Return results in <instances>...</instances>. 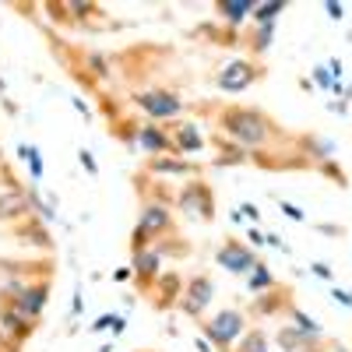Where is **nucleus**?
Segmentation results:
<instances>
[{
	"mask_svg": "<svg viewBox=\"0 0 352 352\" xmlns=\"http://www.w3.org/2000/svg\"><path fill=\"white\" fill-rule=\"evenodd\" d=\"M215 261H219V268H226V272H232V275H250V272L257 268V254H254L250 247L236 243V240L222 243L219 254H215Z\"/></svg>",
	"mask_w": 352,
	"mask_h": 352,
	"instance_id": "6e6552de",
	"label": "nucleus"
},
{
	"mask_svg": "<svg viewBox=\"0 0 352 352\" xmlns=\"http://www.w3.org/2000/svg\"><path fill=\"white\" fill-rule=\"evenodd\" d=\"M215 11H219V18L226 25H232V32H236V28L247 21V14H254V4L250 0H219Z\"/></svg>",
	"mask_w": 352,
	"mask_h": 352,
	"instance_id": "6ab92c4d",
	"label": "nucleus"
},
{
	"mask_svg": "<svg viewBox=\"0 0 352 352\" xmlns=\"http://www.w3.org/2000/svg\"><path fill=\"white\" fill-rule=\"evenodd\" d=\"M307 352H320V349H307Z\"/></svg>",
	"mask_w": 352,
	"mask_h": 352,
	"instance_id": "58836bf2",
	"label": "nucleus"
},
{
	"mask_svg": "<svg viewBox=\"0 0 352 352\" xmlns=\"http://www.w3.org/2000/svg\"><path fill=\"white\" fill-rule=\"evenodd\" d=\"M169 229H173V212H169V204L148 201V204L141 208V215H138L134 232H131V254H134V250H144V247H152L159 236H166Z\"/></svg>",
	"mask_w": 352,
	"mask_h": 352,
	"instance_id": "f03ea898",
	"label": "nucleus"
},
{
	"mask_svg": "<svg viewBox=\"0 0 352 352\" xmlns=\"http://www.w3.org/2000/svg\"><path fill=\"white\" fill-rule=\"evenodd\" d=\"M21 155L28 159V169H32L36 180H43V159H39V152H36V148H28V144H21Z\"/></svg>",
	"mask_w": 352,
	"mask_h": 352,
	"instance_id": "bb28decb",
	"label": "nucleus"
},
{
	"mask_svg": "<svg viewBox=\"0 0 352 352\" xmlns=\"http://www.w3.org/2000/svg\"><path fill=\"white\" fill-rule=\"evenodd\" d=\"M78 155H81V166H85V169H88V173H92V176H96V173H99V162H96V159H92V152H85V148H81V152H78Z\"/></svg>",
	"mask_w": 352,
	"mask_h": 352,
	"instance_id": "7c9ffc66",
	"label": "nucleus"
},
{
	"mask_svg": "<svg viewBox=\"0 0 352 352\" xmlns=\"http://www.w3.org/2000/svg\"><path fill=\"white\" fill-rule=\"evenodd\" d=\"M131 102L148 116V120H176L187 102L180 99V92H169V88H141L131 96Z\"/></svg>",
	"mask_w": 352,
	"mask_h": 352,
	"instance_id": "20e7f679",
	"label": "nucleus"
},
{
	"mask_svg": "<svg viewBox=\"0 0 352 352\" xmlns=\"http://www.w3.org/2000/svg\"><path fill=\"white\" fill-rule=\"evenodd\" d=\"M285 11V0H264V4H254V21L257 25H275V18Z\"/></svg>",
	"mask_w": 352,
	"mask_h": 352,
	"instance_id": "5701e85b",
	"label": "nucleus"
},
{
	"mask_svg": "<svg viewBox=\"0 0 352 352\" xmlns=\"http://www.w3.org/2000/svg\"><path fill=\"white\" fill-rule=\"evenodd\" d=\"M275 342H278V345H282L285 352H307V349H320V338H317V335H307V331L292 328V324L278 328Z\"/></svg>",
	"mask_w": 352,
	"mask_h": 352,
	"instance_id": "a211bd4d",
	"label": "nucleus"
},
{
	"mask_svg": "<svg viewBox=\"0 0 352 352\" xmlns=\"http://www.w3.org/2000/svg\"><path fill=\"white\" fill-rule=\"evenodd\" d=\"M88 67L96 71V78H109V71H106V60H102L99 53H92V56H88Z\"/></svg>",
	"mask_w": 352,
	"mask_h": 352,
	"instance_id": "cd10ccee",
	"label": "nucleus"
},
{
	"mask_svg": "<svg viewBox=\"0 0 352 352\" xmlns=\"http://www.w3.org/2000/svg\"><path fill=\"white\" fill-rule=\"evenodd\" d=\"M317 173H324V176H331V180L345 184V176H342V173L335 169V162H331V159H328V162H320V166H317Z\"/></svg>",
	"mask_w": 352,
	"mask_h": 352,
	"instance_id": "c85d7f7f",
	"label": "nucleus"
},
{
	"mask_svg": "<svg viewBox=\"0 0 352 352\" xmlns=\"http://www.w3.org/2000/svg\"><path fill=\"white\" fill-rule=\"evenodd\" d=\"M74 109H78V113H81V116H92V109H88V106H85V102H81V99H74Z\"/></svg>",
	"mask_w": 352,
	"mask_h": 352,
	"instance_id": "4c0bfd02",
	"label": "nucleus"
},
{
	"mask_svg": "<svg viewBox=\"0 0 352 352\" xmlns=\"http://www.w3.org/2000/svg\"><path fill=\"white\" fill-rule=\"evenodd\" d=\"M169 138H173L176 155H194V152H201V148H204V134H201V131H197V124H190V120L173 124V127H169Z\"/></svg>",
	"mask_w": 352,
	"mask_h": 352,
	"instance_id": "2eb2a0df",
	"label": "nucleus"
},
{
	"mask_svg": "<svg viewBox=\"0 0 352 352\" xmlns=\"http://www.w3.org/2000/svg\"><path fill=\"white\" fill-rule=\"evenodd\" d=\"M176 208H180L187 219H201V222H212L215 219V194L204 180H190L176 190Z\"/></svg>",
	"mask_w": 352,
	"mask_h": 352,
	"instance_id": "39448f33",
	"label": "nucleus"
},
{
	"mask_svg": "<svg viewBox=\"0 0 352 352\" xmlns=\"http://www.w3.org/2000/svg\"><path fill=\"white\" fill-rule=\"evenodd\" d=\"M212 292H215V285H212L208 275L187 278L184 282V292H180V310L187 317H204V310H208V303H212Z\"/></svg>",
	"mask_w": 352,
	"mask_h": 352,
	"instance_id": "423d86ee",
	"label": "nucleus"
},
{
	"mask_svg": "<svg viewBox=\"0 0 352 352\" xmlns=\"http://www.w3.org/2000/svg\"><path fill=\"white\" fill-rule=\"evenodd\" d=\"M314 81H317L320 88H331V74H328V67H317V71H314Z\"/></svg>",
	"mask_w": 352,
	"mask_h": 352,
	"instance_id": "2f4dec72",
	"label": "nucleus"
},
{
	"mask_svg": "<svg viewBox=\"0 0 352 352\" xmlns=\"http://www.w3.org/2000/svg\"><path fill=\"white\" fill-rule=\"evenodd\" d=\"M272 32H275V25H257V32H254V39H250L254 53H264V50L272 46Z\"/></svg>",
	"mask_w": 352,
	"mask_h": 352,
	"instance_id": "a878e982",
	"label": "nucleus"
},
{
	"mask_svg": "<svg viewBox=\"0 0 352 352\" xmlns=\"http://www.w3.org/2000/svg\"><path fill=\"white\" fill-rule=\"evenodd\" d=\"M261 74H264V71H261L254 60H229V64L219 71L215 85L222 88V92H247V88H250Z\"/></svg>",
	"mask_w": 352,
	"mask_h": 352,
	"instance_id": "0eeeda50",
	"label": "nucleus"
},
{
	"mask_svg": "<svg viewBox=\"0 0 352 352\" xmlns=\"http://www.w3.org/2000/svg\"><path fill=\"white\" fill-rule=\"evenodd\" d=\"M289 320H292V328H300V331H307V335H317V338H324V331H320V324L310 317V314H303L296 303H289Z\"/></svg>",
	"mask_w": 352,
	"mask_h": 352,
	"instance_id": "4be33fe9",
	"label": "nucleus"
},
{
	"mask_svg": "<svg viewBox=\"0 0 352 352\" xmlns=\"http://www.w3.org/2000/svg\"><path fill=\"white\" fill-rule=\"evenodd\" d=\"M134 141H138L148 155H176L173 138H169V127H162V124H138V127H134Z\"/></svg>",
	"mask_w": 352,
	"mask_h": 352,
	"instance_id": "1a4fd4ad",
	"label": "nucleus"
},
{
	"mask_svg": "<svg viewBox=\"0 0 352 352\" xmlns=\"http://www.w3.org/2000/svg\"><path fill=\"white\" fill-rule=\"evenodd\" d=\"M106 328H113V335H124L127 320H124V317H116V314H106V317H99L96 324H92V331H106Z\"/></svg>",
	"mask_w": 352,
	"mask_h": 352,
	"instance_id": "393cba45",
	"label": "nucleus"
},
{
	"mask_svg": "<svg viewBox=\"0 0 352 352\" xmlns=\"http://www.w3.org/2000/svg\"><path fill=\"white\" fill-rule=\"evenodd\" d=\"M18 232H28V240L25 243H39V247H50V236H46V229L32 222V215L25 219V226H18Z\"/></svg>",
	"mask_w": 352,
	"mask_h": 352,
	"instance_id": "b1692460",
	"label": "nucleus"
},
{
	"mask_svg": "<svg viewBox=\"0 0 352 352\" xmlns=\"http://www.w3.org/2000/svg\"><path fill=\"white\" fill-rule=\"evenodd\" d=\"M144 173H152V176H197L201 166L184 159V155H148Z\"/></svg>",
	"mask_w": 352,
	"mask_h": 352,
	"instance_id": "ddd939ff",
	"label": "nucleus"
},
{
	"mask_svg": "<svg viewBox=\"0 0 352 352\" xmlns=\"http://www.w3.org/2000/svg\"><path fill=\"white\" fill-rule=\"evenodd\" d=\"M289 296H285V289L278 285V289H272V292H261V296L250 303V314L254 317H275V314H282V310H289Z\"/></svg>",
	"mask_w": 352,
	"mask_h": 352,
	"instance_id": "f3484780",
	"label": "nucleus"
},
{
	"mask_svg": "<svg viewBox=\"0 0 352 352\" xmlns=\"http://www.w3.org/2000/svg\"><path fill=\"white\" fill-rule=\"evenodd\" d=\"M240 212H243V215H247L250 222H257V219H261V212H257V204H250V201H247V204H240Z\"/></svg>",
	"mask_w": 352,
	"mask_h": 352,
	"instance_id": "f704fd0d",
	"label": "nucleus"
},
{
	"mask_svg": "<svg viewBox=\"0 0 352 352\" xmlns=\"http://www.w3.org/2000/svg\"><path fill=\"white\" fill-rule=\"evenodd\" d=\"M201 331H204V338H208L219 352H229L232 345H236L240 338H243V331H247V317H243V310H219L215 317H208L201 324Z\"/></svg>",
	"mask_w": 352,
	"mask_h": 352,
	"instance_id": "7ed1b4c3",
	"label": "nucleus"
},
{
	"mask_svg": "<svg viewBox=\"0 0 352 352\" xmlns=\"http://www.w3.org/2000/svg\"><path fill=\"white\" fill-rule=\"evenodd\" d=\"M314 275L317 278H331V268H328V264H314Z\"/></svg>",
	"mask_w": 352,
	"mask_h": 352,
	"instance_id": "c9c22d12",
	"label": "nucleus"
},
{
	"mask_svg": "<svg viewBox=\"0 0 352 352\" xmlns=\"http://www.w3.org/2000/svg\"><path fill=\"white\" fill-rule=\"evenodd\" d=\"M331 296H335V303H342V307H352V292H345V289H335Z\"/></svg>",
	"mask_w": 352,
	"mask_h": 352,
	"instance_id": "72a5a7b5",
	"label": "nucleus"
},
{
	"mask_svg": "<svg viewBox=\"0 0 352 352\" xmlns=\"http://www.w3.org/2000/svg\"><path fill=\"white\" fill-rule=\"evenodd\" d=\"M0 320H4V328L14 335V338H28L36 328H39V317H32L25 307H18L14 300L4 296V303H0Z\"/></svg>",
	"mask_w": 352,
	"mask_h": 352,
	"instance_id": "9d476101",
	"label": "nucleus"
},
{
	"mask_svg": "<svg viewBox=\"0 0 352 352\" xmlns=\"http://www.w3.org/2000/svg\"><path fill=\"white\" fill-rule=\"evenodd\" d=\"M4 296L14 300L18 307H25L32 317H43L46 300H50V285H46V282H39V285H8Z\"/></svg>",
	"mask_w": 352,
	"mask_h": 352,
	"instance_id": "f8f14e48",
	"label": "nucleus"
},
{
	"mask_svg": "<svg viewBox=\"0 0 352 352\" xmlns=\"http://www.w3.org/2000/svg\"><path fill=\"white\" fill-rule=\"evenodd\" d=\"M282 212H285V215H289L292 222H307V215H303V212L296 208V204H289V201H282Z\"/></svg>",
	"mask_w": 352,
	"mask_h": 352,
	"instance_id": "c756f323",
	"label": "nucleus"
},
{
	"mask_svg": "<svg viewBox=\"0 0 352 352\" xmlns=\"http://www.w3.org/2000/svg\"><path fill=\"white\" fill-rule=\"evenodd\" d=\"M229 352H268V335H264L261 328H247L243 338L232 345Z\"/></svg>",
	"mask_w": 352,
	"mask_h": 352,
	"instance_id": "aec40b11",
	"label": "nucleus"
},
{
	"mask_svg": "<svg viewBox=\"0 0 352 352\" xmlns=\"http://www.w3.org/2000/svg\"><path fill=\"white\" fill-rule=\"evenodd\" d=\"M32 215V197L18 187H8L0 194V222H25Z\"/></svg>",
	"mask_w": 352,
	"mask_h": 352,
	"instance_id": "4468645a",
	"label": "nucleus"
},
{
	"mask_svg": "<svg viewBox=\"0 0 352 352\" xmlns=\"http://www.w3.org/2000/svg\"><path fill=\"white\" fill-rule=\"evenodd\" d=\"M152 289H155V307H173V303H180V292H184V278L180 275H173V272H166V275H159L155 282H152Z\"/></svg>",
	"mask_w": 352,
	"mask_h": 352,
	"instance_id": "dca6fc26",
	"label": "nucleus"
},
{
	"mask_svg": "<svg viewBox=\"0 0 352 352\" xmlns=\"http://www.w3.org/2000/svg\"><path fill=\"white\" fill-rule=\"evenodd\" d=\"M127 278H134V272H131V268H120V272H113V282H127Z\"/></svg>",
	"mask_w": 352,
	"mask_h": 352,
	"instance_id": "e433bc0d",
	"label": "nucleus"
},
{
	"mask_svg": "<svg viewBox=\"0 0 352 352\" xmlns=\"http://www.w3.org/2000/svg\"><path fill=\"white\" fill-rule=\"evenodd\" d=\"M247 289L250 292H272V289H278V278L268 272V264H257V268L247 275Z\"/></svg>",
	"mask_w": 352,
	"mask_h": 352,
	"instance_id": "412c9836",
	"label": "nucleus"
},
{
	"mask_svg": "<svg viewBox=\"0 0 352 352\" xmlns=\"http://www.w3.org/2000/svg\"><path fill=\"white\" fill-rule=\"evenodd\" d=\"M219 127H222L226 138H232L254 159H261V152L268 155V148L275 141H285L282 127L272 116L261 113V109H250V106H226L219 113Z\"/></svg>",
	"mask_w": 352,
	"mask_h": 352,
	"instance_id": "f257e3e1",
	"label": "nucleus"
},
{
	"mask_svg": "<svg viewBox=\"0 0 352 352\" xmlns=\"http://www.w3.org/2000/svg\"><path fill=\"white\" fill-rule=\"evenodd\" d=\"M131 272L138 278L141 289H148L159 275H162V254L155 247H144V250H134L131 254Z\"/></svg>",
	"mask_w": 352,
	"mask_h": 352,
	"instance_id": "9b49d317",
	"label": "nucleus"
},
{
	"mask_svg": "<svg viewBox=\"0 0 352 352\" xmlns=\"http://www.w3.org/2000/svg\"><path fill=\"white\" fill-rule=\"evenodd\" d=\"M324 8H328V18H331V21H342V11H345L342 4H335V0H328Z\"/></svg>",
	"mask_w": 352,
	"mask_h": 352,
	"instance_id": "473e14b6",
	"label": "nucleus"
}]
</instances>
